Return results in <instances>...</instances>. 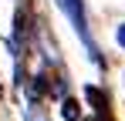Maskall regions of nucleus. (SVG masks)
Returning a JSON list of instances; mask_svg holds the SVG:
<instances>
[{"label":"nucleus","mask_w":125,"mask_h":121,"mask_svg":"<svg viewBox=\"0 0 125 121\" xmlns=\"http://www.w3.org/2000/svg\"><path fill=\"white\" fill-rule=\"evenodd\" d=\"M61 7L71 14V20H74V27L84 34V14H81V0H61Z\"/></svg>","instance_id":"1"},{"label":"nucleus","mask_w":125,"mask_h":121,"mask_svg":"<svg viewBox=\"0 0 125 121\" xmlns=\"http://www.w3.org/2000/svg\"><path fill=\"white\" fill-rule=\"evenodd\" d=\"M61 111H64V118H68V121H78V104H74V101H64Z\"/></svg>","instance_id":"2"},{"label":"nucleus","mask_w":125,"mask_h":121,"mask_svg":"<svg viewBox=\"0 0 125 121\" xmlns=\"http://www.w3.org/2000/svg\"><path fill=\"white\" fill-rule=\"evenodd\" d=\"M115 37H118V44H122V47H125V24H122V27H118V34H115Z\"/></svg>","instance_id":"3"},{"label":"nucleus","mask_w":125,"mask_h":121,"mask_svg":"<svg viewBox=\"0 0 125 121\" xmlns=\"http://www.w3.org/2000/svg\"><path fill=\"white\" fill-rule=\"evenodd\" d=\"M0 94H3V87H0Z\"/></svg>","instance_id":"4"}]
</instances>
